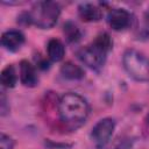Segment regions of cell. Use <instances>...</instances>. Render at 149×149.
Segmentation results:
<instances>
[{
	"mask_svg": "<svg viewBox=\"0 0 149 149\" xmlns=\"http://www.w3.org/2000/svg\"><path fill=\"white\" fill-rule=\"evenodd\" d=\"M57 108L61 122L70 129L81 126L90 114V106L86 99L73 92L63 94L58 100Z\"/></svg>",
	"mask_w": 149,
	"mask_h": 149,
	"instance_id": "6da1fadb",
	"label": "cell"
},
{
	"mask_svg": "<svg viewBox=\"0 0 149 149\" xmlns=\"http://www.w3.org/2000/svg\"><path fill=\"white\" fill-rule=\"evenodd\" d=\"M61 7L54 1H41L33 6L31 10L28 12L30 24L36 26L41 29L52 28L59 17Z\"/></svg>",
	"mask_w": 149,
	"mask_h": 149,
	"instance_id": "7a4b0ae2",
	"label": "cell"
},
{
	"mask_svg": "<svg viewBox=\"0 0 149 149\" xmlns=\"http://www.w3.org/2000/svg\"><path fill=\"white\" fill-rule=\"evenodd\" d=\"M126 72L139 81L149 80V58L135 49H128L122 56Z\"/></svg>",
	"mask_w": 149,
	"mask_h": 149,
	"instance_id": "3957f363",
	"label": "cell"
},
{
	"mask_svg": "<svg viewBox=\"0 0 149 149\" xmlns=\"http://www.w3.org/2000/svg\"><path fill=\"white\" fill-rule=\"evenodd\" d=\"M107 54L108 52L105 49H102L95 42H92L90 45L80 49L78 51L77 56L87 68L99 71L106 62Z\"/></svg>",
	"mask_w": 149,
	"mask_h": 149,
	"instance_id": "277c9868",
	"label": "cell"
},
{
	"mask_svg": "<svg viewBox=\"0 0 149 149\" xmlns=\"http://www.w3.org/2000/svg\"><path fill=\"white\" fill-rule=\"evenodd\" d=\"M114 129H115V121L111 118H104L93 126L91 136L97 148H104L109 142Z\"/></svg>",
	"mask_w": 149,
	"mask_h": 149,
	"instance_id": "5b68a950",
	"label": "cell"
},
{
	"mask_svg": "<svg viewBox=\"0 0 149 149\" xmlns=\"http://www.w3.org/2000/svg\"><path fill=\"white\" fill-rule=\"evenodd\" d=\"M107 22L109 27L115 31L127 29L132 23V15L125 8H114L109 10L107 15Z\"/></svg>",
	"mask_w": 149,
	"mask_h": 149,
	"instance_id": "8992f818",
	"label": "cell"
},
{
	"mask_svg": "<svg viewBox=\"0 0 149 149\" xmlns=\"http://www.w3.org/2000/svg\"><path fill=\"white\" fill-rule=\"evenodd\" d=\"M26 42V37L24 34L21 30L17 29H10L5 31L1 35V44L2 47L12 52H15L17 50H20V48Z\"/></svg>",
	"mask_w": 149,
	"mask_h": 149,
	"instance_id": "52a82bcc",
	"label": "cell"
},
{
	"mask_svg": "<svg viewBox=\"0 0 149 149\" xmlns=\"http://www.w3.org/2000/svg\"><path fill=\"white\" fill-rule=\"evenodd\" d=\"M20 81L26 87H35L38 84V76L34 65L23 59L20 62Z\"/></svg>",
	"mask_w": 149,
	"mask_h": 149,
	"instance_id": "ba28073f",
	"label": "cell"
},
{
	"mask_svg": "<svg viewBox=\"0 0 149 149\" xmlns=\"http://www.w3.org/2000/svg\"><path fill=\"white\" fill-rule=\"evenodd\" d=\"M78 16L84 22H95L102 16L101 9L91 2H84L78 6Z\"/></svg>",
	"mask_w": 149,
	"mask_h": 149,
	"instance_id": "9c48e42d",
	"label": "cell"
},
{
	"mask_svg": "<svg viewBox=\"0 0 149 149\" xmlns=\"http://www.w3.org/2000/svg\"><path fill=\"white\" fill-rule=\"evenodd\" d=\"M47 54L48 59L51 62H61L64 58L65 55V47L63 42L58 38H51L49 40L47 44Z\"/></svg>",
	"mask_w": 149,
	"mask_h": 149,
	"instance_id": "30bf717a",
	"label": "cell"
},
{
	"mask_svg": "<svg viewBox=\"0 0 149 149\" xmlns=\"http://www.w3.org/2000/svg\"><path fill=\"white\" fill-rule=\"evenodd\" d=\"M61 73L64 78L70 79V80H79V79H83L85 76L84 70L79 65H77L70 61L65 62L61 66Z\"/></svg>",
	"mask_w": 149,
	"mask_h": 149,
	"instance_id": "8fae6325",
	"label": "cell"
},
{
	"mask_svg": "<svg viewBox=\"0 0 149 149\" xmlns=\"http://www.w3.org/2000/svg\"><path fill=\"white\" fill-rule=\"evenodd\" d=\"M0 80H1L2 86L7 87V88H12L16 85L17 76H16L15 69L12 64H8L6 68L2 69L1 74H0Z\"/></svg>",
	"mask_w": 149,
	"mask_h": 149,
	"instance_id": "7c38bea8",
	"label": "cell"
},
{
	"mask_svg": "<svg viewBox=\"0 0 149 149\" xmlns=\"http://www.w3.org/2000/svg\"><path fill=\"white\" fill-rule=\"evenodd\" d=\"M63 33H64L65 38H66L68 42H70V43L77 42V41H79L80 37H81V31H80V29H79L72 21H68V22L64 23Z\"/></svg>",
	"mask_w": 149,
	"mask_h": 149,
	"instance_id": "4fadbf2b",
	"label": "cell"
},
{
	"mask_svg": "<svg viewBox=\"0 0 149 149\" xmlns=\"http://www.w3.org/2000/svg\"><path fill=\"white\" fill-rule=\"evenodd\" d=\"M13 148H14V140L9 135L1 133V135H0V149H13Z\"/></svg>",
	"mask_w": 149,
	"mask_h": 149,
	"instance_id": "5bb4252c",
	"label": "cell"
},
{
	"mask_svg": "<svg viewBox=\"0 0 149 149\" xmlns=\"http://www.w3.org/2000/svg\"><path fill=\"white\" fill-rule=\"evenodd\" d=\"M8 112H9V105H8L7 97H6L5 92H1V95H0V114H1V116H5Z\"/></svg>",
	"mask_w": 149,
	"mask_h": 149,
	"instance_id": "9a60e30c",
	"label": "cell"
},
{
	"mask_svg": "<svg viewBox=\"0 0 149 149\" xmlns=\"http://www.w3.org/2000/svg\"><path fill=\"white\" fill-rule=\"evenodd\" d=\"M37 66H38L40 69H42V70H47V69H49L50 63H49V61H48L47 58H41V59L37 62Z\"/></svg>",
	"mask_w": 149,
	"mask_h": 149,
	"instance_id": "2e32d148",
	"label": "cell"
},
{
	"mask_svg": "<svg viewBox=\"0 0 149 149\" xmlns=\"http://www.w3.org/2000/svg\"><path fill=\"white\" fill-rule=\"evenodd\" d=\"M144 126H146V128L149 130V113L147 114V116H146V119H144Z\"/></svg>",
	"mask_w": 149,
	"mask_h": 149,
	"instance_id": "e0dca14e",
	"label": "cell"
}]
</instances>
